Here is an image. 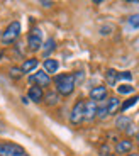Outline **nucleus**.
I'll use <instances>...</instances> for the list:
<instances>
[{"mask_svg": "<svg viewBox=\"0 0 139 156\" xmlns=\"http://www.w3.org/2000/svg\"><path fill=\"white\" fill-rule=\"evenodd\" d=\"M46 104L48 105H56L58 104V94H48L46 95Z\"/></svg>", "mask_w": 139, "mask_h": 156, "instance_id": "nucleus-18", "label": "nucleus"}, {"mask_svg": "<svg viewBox=\"0 0 139 156\" xmlns=\"http://www.w3.org/2000/svg\"><path fill=\"white\" fill-rule=\"evenodd\" d=\"M27 44H29V49L31 51L41 49V46H43V32H41V29H37V27L32 29L29 37H27Z\"/></svg>", "mask_w": 139, "mask_h": 156, "instance_id": "nucleus-3", "label": "nucleus"}, {"mask_svg": "<svg viewBox=\"0 0 139 156\" xmlns=\"http://www.w3.org/2000/svg\"><path fill=\"white\" fill-rule=\"evenodd\" d=\"M107 82L110 83V85H116V82H117V71H114V70H109L107 71Z\"/></svg>", "mask_w": 139, "mask_h": 156, "instance_id": "nucleus-20", "label": "nucleus"}, {"mask_svg": "<svg viewBox=\"0 0 139 156\" xmlns=\"http://www.w3.org/2000/svg\"><path fill=\"white\" fill-rule=\"evenodd\" d=\"M29 82L32 83L34 87H39V88H43V87H49L51 83V78L46 71H36L34 75L29 76Z\"/></svg>", "mask_w": 139, "mask_h": 156, "instance_id": "nucleus-5", "label": "nucleus"}, {"mask_svg": "<svg viewBox=\"0 0 139 156\" xmlns=\"http://www.w3.org/2000/svg\"><path fill=\"white\" fill-rule=\"evenodd\" d=\"M137 139H139V133H137Z\"/></svg>", "mask_w": 139, "mask_h": 156, "instance_id": "nucleus-28", "label": "nucleus"}, {"mask_svg": "<svg viewBox=\"0 0 139 156\" xmlns=\"http://www.w3.org/2000/svg\"><path fill=\"white\" fill-rule=\"evenodd\" d=\"M127 156H139V154H127Z\"/></svg>", "mask_w": 139, "mask_h": 156, "instance_id": "nucleus-27", "label": "nucleus"}, {"mask_svg": "<svg viewBox=\"0 0 139 156\" xmlns=\"http://www.w3.org/2000/svg\"><path fill=\"white\" fill-rule=\"evenodd\" d=\"M120 110V100L117 97H112L107 100V114L109 115H114Z\"/></svg>", "mask_w": 139, "mask_h": 156, "instance_id": "nucleus-10", "label": "nucleus"}, {"mask_svg": "<svg viewBox=\"0 0 139 156\" xmlns=\"http://www.w3.org/2000/svg\"><path fill=\"white\" fill-rule=\"evenodd\" d=\"M137 100H139V97H131L129 98V100H126L124 102V104H120V110H127V109H131L132 105H136V104H137Z\"/></svg>", "mask_w": 139, "mask_h": 156, "instance_id": "nucleus-15", "label": "nucleus"}, {"mask_svg": "<svg viewBox=\"0 0 139 156\" xmlns=\"http://www.w3.org/2000/svg\"><path fill=\"white\" fill-rule=\"evenodd\" d=\"M90 98L93 102H102L107 98V87H95V88L90 90Z\"/></svg>", "mask_w": 139, "mask_h": 156, "instance_id": "nucleus-8", "label": "nucleus"}, {"mask_svg": "<svg viewBox=\"0 0 139 156\" xmlns=\"http://www.w3.org/2000/svg\"><path fill=\"white\" fill-rule=\"evenodd\" d=\"M20 29H22L20 22H17V20L10 22V24L7 26V29H5V31L2 32V34H0V41H2V44L9 46V44L16 43V39L20 36Z\"/></svg>", "mask_w": 139, "mask_h": 156, "instance_id": "nucleus-2", "label": "nucleus"}, {"mask_svg": "<svg viewBox=\"0 0 139 156\" xmlns=\"http://www.w3.org/2000/svg\"><path fill=\"white\" fill-rule=\"evenodd\" d=\"M27 97H29V100H32V102H41L44 98L43 88H39V87H31V88L27 90Z\"/></svg>", "mask_w": 139, "mask_h": 156, "instance_id": "nucleus-9", "label": "nucleus"}, {"mask_svg": "<svg viewBox=\"0 0 139 156\" xmlns=\"http://www.w3.org/2000/svg\"><path fill=\"white\" fill-rule=\"evenodd\" d=\"M56 90H58V94L61 95H70L71 92L75 90V87H77V83H75V76L73 73H66V75H59V76H56Z\"/></svg>", "mask_w": 139, "mask_h": 156, "instance_id": "nucleus-1", "label": "nucleus"}, {"mask_svg": "<svg viewBox=\"0 0 139 156\" xmlns=\"http://www.w3.org/2000/svg\"><path fill=\"white\" fill-rule=\"evenodd\" d=\"M0 156H27L24 148L19 144H12V143H5L0 144Z\"/></svg>", "mask_w": 139, "mask_h": 156, "instance_id": "nucleus-4", "label": "nucleus"}, {"mask_svg": "<svg viewBox=\"0 0 139 156\" xmlns=\"http://www.w3.org/2000/svg\"><path fill=\"white\" fill-rule=\"evenodd\" d=\"M127 22H129V26H131L132 29H137V27H139V14L131 16V17L127 19Z\"/></svg>", "mask_w": 139, "mask_h": 156, "instance_id": "nucleus-19", "label": "nucleus"}, {"mask_svg": "<svg viewBox=\"0 0 139 156\" xmlns=\"http://www.w3.org/2000/svg\"><path fill=\"white\" fill-rule=\"evenodd\" d=\"M117 92H119L120 95H129V94L134 92V87H131V85H120V87H117Z\"/></svg>", "mask_w": 139, "mask_h": 156, "instance_id": "nucleus-17", "label": "nucleus"}, {"mask_svg": "<svg viewBox=\"0 0 139 156\" xmlns=\"http://www.w3.org/2000/svg\"><path fill=\"white\" fill-rule=\"evenodd\" d=\"M97 117V104L93 100L85 102V110H83V121H93Z\"/></svg>", "mask_w": 139, "mask_h": 156, "instance_id": "nucleus-7", "label": "nucleus"}, {"mask_svg": "<svg viewBox=\"0 0 139 156\" xmlns=\"http://www.w3.org/2000/svg\"><path fill=\"white\" fill-rule=\"evenodd\" d=\"M109 114H107V104H104L102 107H97V117H100V119H105Z\"/></svg>", "mask_w": 139, "mask_h": 156, "instance_id": "nucleus-21", "label": "nucleus"}, {"mask_svg": "<svg viewBox=\"0 0 139 156\" xmlns=\"http://www.w3.org/2000/svg\"><path fill=\"white\" fill-rule=\"evenodd\" d=\"M10 76L12 78H20V76H22L20 68H10Z\"/></svg>", "mask_w": 139, "mask_h": 156, "instance_id": "nucleus-23", "label": "nucleus"}, {"mask_svg": "<svg viewBox=\"0 0 139 156\" xmlns=\"http://www.w3.org/2000/svg\"><path fill=\"white\" fill-rule=\"evenodd\" d=\"M116 126L117 129H120V131H127V127H131V119L126 115H120L116 119Z\"/></svg>", "mask_w": 139, "mask_h": 156, "instance_id": "nucleus-14", "label": "nucleus"}, {"mask_svg": "<svg viewBox=\"0 0 139 156\" xmlns=\"http://www.w3.org/2000/svg\"><path fill=\"white\" fill-rule=\"evenodd\" d=\"M132 149V143L129 139H124V141H119L116 144V151L120 153V154H124V153H129Z\"/></svg>", "mask_w": 139, "mask_h": 156, "instance_id": "nucleus-13", "label": "nucleus"}, {"mask_svg": "<svg viewBox=\"0 0 139 156\" xmlns=\"http://www.w3.org/2000/svg\"><path fill=\"white\" fill-rule=\"evenodd\" d=\"M4 127H5V124L2 121H0V133H2V131H4Z\"/></svg>", "mask_w": 139, "mask_h": 156, "instance_id": "nucleus-25", "label": "nucleus"}, {"mask_svg": "<svg viewBox=\"0 0 139 156\" xmlns=\"http://www.w3.org/2000/svg\"><path fill=\"white\" fill-rule=\"evenodd\" d=\"M104 156H116V154H104Z\"/></svg>", "mask_w": 139, "mask_h": 156, "instance_id": "nucleus-26", "label": "nucleus"}, {"mask_svg": "<svg viewBox=\"0 0 139 156\" xmlns=\"http://www.w3.org/2000/svg\"><path fill=\"white\" fill-rule=\"evenodd\" d=\"M117 80H129L131 82L132 80L131 71H120V73H117Z\"/></svg>", "mask_w": 139, "mask_h": 156, "instance_id": "nucleus-22", "label": "nucleus"}, {"mask_svg": "<svg viewBox=\"0 0 139 156\" xmlns=\"http://www.w3.org/2000/svg\"><path fill=\"white\" fill-rule=\"evenodd\" d=\"M58 68H59V63L56 61V59H51V58L44 59V71H46L48 75H49V73H56Z\"/></svg>", "mask_w": 139, "mask_h": 156, "instance_id": "nucleus-11", "label": "nucleus"}, {"mask_svg": "<svg viewBox=\"0 0 139 156\" xmlns=\"http://www.w3.org/2000/svg\"><path fill=\"white\" fill-rule=\"evenodd\" d=\"M41 5H43V7H51L53 2H41Z\"/></svg>", "mask_w": 139, "mask_h": 156, "instance_id": "nucleus-24", "label": "nucleus"}, {"mask_svg": "<svg viewBox=\"0 0 139 156\" xmlns=\"http://www.w3.org/2000/svg\"><path fill=\"white\" fill-rule=\"evenodd\" d=\"M36 68H37V59H36V58H31V59H26V61L22 63L20 71H22V73H31V71L36 70Z\"/></svg>", "mask_w": 139, "mask_h": 156, "instance_id": "nucleus-12", "label": "nucleus"}, {"mask_svg": "<svg viewBox=\"0 0 139 156\" xmlns=\"http://www.w3.org/2000/svg\"><path fill=\"white\" fill-rule=\"evenodd\" d=\"M54 48H56V43H54V39H48L46 43H44V55H49L51 51H54Z\"/></svg>", "mask_w": 139, "mask_h": 156, "instance_id": "nucleus-16", "label": "nucleus"}, {"mask_svg": "<svg viewBox=\"0 0 139 156\" xmlns=\"http://www.w3.org/2000/svg\"><path fill=\"white\" fill-rule=\"evenodd\" d=\"M83 110H85V102L78 100L77 104H75V107L71 109V115H70L71 124H80V122L83 121Z\"/></svg>", "mask_w": 139, "mask_h": 156, "instance_id": "nucleus-6", "label": "nucleus"}]
</instances>
